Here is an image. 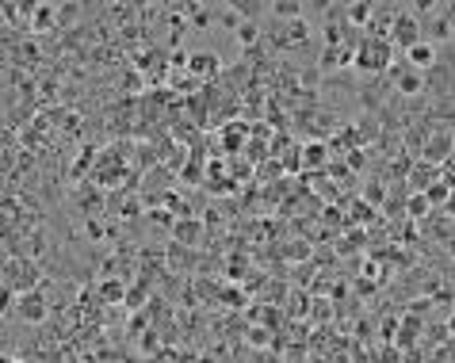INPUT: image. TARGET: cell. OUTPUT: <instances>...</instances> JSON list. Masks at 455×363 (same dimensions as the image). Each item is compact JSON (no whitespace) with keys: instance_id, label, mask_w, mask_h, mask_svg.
<instances>
[{"instance_id":"cell-10","label":"cell","mask_w":455,"mask_h":363,"mask_svg":"<svg viewBox=\"0 0 455 363\" xmlns=\"http://www.w3.org/2000/svg\"><path fill=\"white\" fill-rule=\"evenodd\" d=\"M306 35H310V31H306V23L295 20V23H291V31H287V43H303Z\"/></svg>"},{"instance_id":"cell-3","label":"cell","mask_w":455,"mask_h":363,"mask_svg":"<svg viewBox=\"0 0 455 363\" xmlns=\"http://www.w3.org/2000/svg\"><path fill=\"white\" fill-rule=\"evenodd\" d=\"M405 66L417 69V73L433 69L436 66V43H425V38H421L417 46H410V50H405Z\"/></svg>"},{"instance_id":"cell-14","label":"cell","mask_w":455,"mask_h":363,"mask_svg":"<svg viewBox=\"0 0 455 363\" xmlns=\"http://www.w3.org/2000/svg\"><path fill=\"white\" fill-rule=\"evenodd\" d=\"M425 199H433V203H440V199H448V188H440V184H436V188H428V195Z\"/></svg>"},{"instance_id":"cell-2","label":"cell","mask_w":455,"mask_h":363,"mask_svg":"<svg viewBox=\"0 0 455 363\" xmlns=\"http://www.w3.org/2000/svg\"><path fill=\"white\" fill-rule=\"evenodd\" d=\"M390 54H394V46L387 43V38H371L368 35V43L356 50V66H363V69H390Z\"/></svg>"},{"instance_id":"cell-8","label":"cell","mask_w":455,"mask_h":363,"mask_svg":"<svg viewBox=\"0 0 455 363\" xmlns=\"http://www.w3.org/2000/svg\"><path fill=\"white\" fill-rule=\"evenodd\" d=\"M371 15H375V4H368V0H356V4H348V20H352V27L371 23Z\"/></svg>"},{"instance_id":"cell-4","label":"cell","mask_w":455,"mask_h":363,"mask_svg":"<svg viewBox=\"0 0 455 363\" xmlns=\"http://www.w3.org/2000/svg\"><path fill=\"white\" fill-rule=\"evenodd\" d=\"M188 69L195 77H215V73L222 69V61H218L215 50H195V54H188Z\"/></svg>"},{"instance_id":"cell-5","label":"cell","mask_w":455,"mask_h":363,"mask_svg":"<svg viewBox=\"0 0 455 363\" xmlns=\"http://www.w3.org/2000/svg\"><path fill=\"white\" fill-rule=\"evenodd\" d=\"M15 310H20L23 321H43L46 318V298L43 295H23L20 302H15Z\"/></svg>"},{"instance_id":"cell-7","label":"cell","mask_w":455,"mask_h":363,"mask_svg":"<svg viewBox=\"0 0 455 363\" xmlns=\"http://www.w3.org/2000/svg\"><path fill=\"white\" fill-rule=\"evenodd\" d=\"M452 153V138L448 134H433V142H428V149H425V157H428V165H436V161H444Z\"/></svg>"},{"instance_id":"cell-12","label":"cell","mask_w":455,"mask_h":363,"mask_svg":"<svg viewBox=\"0 0 455 363\" xmlns=\"http://www.w3.org/2000/svg\"><path fill=\"white\" fill-rule=\"evenodd\" d=\"M275 15H291V20H298V15H303V4H275Z\"/></svg>"},{"instance_id":"cell-6","label":"cell","mask_w":455,"mask_h":363,"mask_svg":"<svg viewBox=\"0 0 455 363\" xmlns=\"http://www.w3.org/2000/svg\"><path fill=\"white\" fill-rule=\"evenodd\" d=\"M398 92H402V96H421V92H425V73L405 69L402 77H398Z\"/></svg>"},{"instance_id":"cell-11","label":"cell","mask_w":455,"mask_h":363,"mask_svg":"<svg viewBox=\"0 0 455 363\" xmlns=\"http://www.w3.org/2000/svg\"><path fill=\"white\" fill-rule=\"evenodd\" d=\"M433 35H436V38H455L452 20H433Z\"/></svg>"},{"instance_id":"cell-9","label":"cell","mask_w":455,"mask_h":363,"mask_svg":"<svg viewBox=\"0 0 455 363\" xmlns=\"http://www.w3.org/2000/svg\"><path fill=\"white\" fill-rule=\"evenodd\" d=\"M233 35H238V43H241V46H253L257 38H260V27H257L253 20H241V23H238V31H233Z\"/></svg>"},{"instance_id":"cell-13","label":"cell","mask_w":455,"mask_h":363,"mask_svg":"<svg viewBox=\"0 0 455 363\" xmlns=\"http://www.w3.org/2000/svg\"><path fill=\"white\" fill-rule=\"evenodd\" d=\"M306 161H310V165H322V161H325V149H322V145H310V149H306Z\"/></svg>"},{"instance_id":"cell-1","label":"cell","mask_w":455,"mask_h":363,"mask_svg":"<svg viewBox=\"0 0 455 363\" xmlns=\"http://www.w3.org/2000/svg\"><path fill=\"white\" fill-rule=\"evenodd\" d=\"M421 38H425V23H421L410 8L398 12L394 23H390V46H394V50H410V46H417Z\"/></svg>"}]
</instances>
